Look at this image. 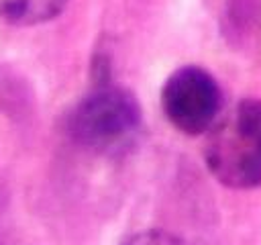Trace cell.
I'll return each mask as SVG.
<instances>
[{"instance_id": "2", "label": "cell", "mask_w": 261, "mask_h": 245, "mask_svg": "<svg viewBox=\"0 0 261 245\" xmlns=\"http://www.w3.org/2000/svg\"><path fill=\"white\" fill-rule=\"evenodd\" d=\"M204 163L226 188L261 186V100L243 98L206 133Z\"/></svg>"}, {"instance_id": "3", "label": "cell", "mask_w": 261, "mask_h": 245, "mask_svg": "<svg viewBox=\"0 0 261 245\" xmlns=\"http://www.w3.org/2000/svg\"><path fill=\"white\" fill-rule=\"evenodd\" d=\"M161 108L169 125L179 133L204 135L222 114V90L208 69L181 65L163 82Z\"/></svg>"}, {"instance_id": "1", "label": "cell", "mask_w": 261, "mask_h": 245, "mask_svg": "<svg viewBox=\"0 0 261 245\" xmlns=\"http://www.w3.org/2000/svg\"><path fill=\"white\" fill-rule=\"evenodd\" d=\"M65 131L73 143L92 153H124L143 131L141 102L124 86L110 80L98 82L69 110Z\"/></svg>"}, {"instance_id": "4", "label": "cell", "mask_w": 261, "mask_h": 245, "mask_svg": "<svg viewBox=\"0 0 261 245\" xmlns=\"http://www.w3.org/2000/svg\"><path fill=\"white\" fill-rule=\"evenodd\" d=\"M67 0H0V20L12 27H37L63 12Z\"/></svg>"}, {"instance_id": "5", "label": "cell", "mask_w": 261, "mask_h": 245, "mask_svg": "<svg viewBox=\"0 0 261 245\" xmlns=\"http://www.w3.org/2000/svg\"><path fill=\"white\" fill-rule=\"evenodd\" d=\"M120 245H188V243L179 235L169 233L165 229H145L130 235Z\"/></svg>"}]
</instances>
